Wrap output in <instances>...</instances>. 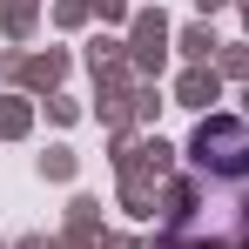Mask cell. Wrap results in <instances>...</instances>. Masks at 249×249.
Masks as SVG:
<instances>
[{"label": "cell", "instance_id": "1", "mask_svg": "<svg viewBox=\"0 0 249 249\" xmlns=\"http://www.w3.org/2000/svg\"><path fill=\"white\" fill-rule=\"evenodd\" d=\"M189 175H209L222 189H249V122L215 115L189 135Z\"/></svg>", "mask_w": 249, "mask_h": 249}]
</instances>
